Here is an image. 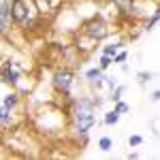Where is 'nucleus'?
<instances>
[{"instance_id":"obj_1","label":"nucleus","mask_w":160,"mask_h":160,"mask_svg":"<svg viewBox=\"0 0 160 160\" xmlns=\"http://www.w3.org/2000/svg\"><path fill=\"white\" fill-rule=\"evenodd\" d=\"M37 15L34 0H13L11 4V17L17 24H32V17Z\"/></svg>"},{"instance_id":"obj_2","label":"nucleus","mask_w":160,"mask_h":160,"mask_svg":"<svg viewBox=\"0 0 160 160\" xmlns=\"http://www.w3.org/2000/svg\"><path fill=\"white\" fill-rule=\"evenodd\" d=\"M86 34L90 38H102L107 34V26H105V22H100V19H92L86 26Z\"/></svg>"},{"instance_id":"obj_3","label":"nucleus","mask_w":160,"mask_h":160,"mask_svg":"<svg viewBox=\"0 0 160 160\" xmlns=\"http://www.w3.org/2000/svg\"><path fill=\"white\" fill-rule=\"evenodd\" d=\"M71 83H73V73H68V71H60V73H56V77H53V86H56V90H60V92H68Z\"/></svg>"},{"instance_id":"obj_4","label":"nucleus","mask_w":160,"mask_h":160,"mask_svg":"<svg viewBox=\"0 0 160 160\" xmlns=\"http://www.w3.org/2000/svg\"><path fill=\"white\" fill-rule=\"evenodd\" d=\"M11 9H9V4L4 2V4H0V32H7L9 28H11Z\"/></svg>"},{"instance_id":"obj_5","label":"nucleus","mask_w":160,"mask_h":160,"mask_svg":"<svg viewBox=\"0 0 160 160\" xmlns=\"http://www.w3.org/2000/svg\"><path fill=\"white\" fill-rule=\"evenodd\" d=\"M96 122V118H94V113H90V115H79L77 118V124H75V128L79 130V132H88L92 126Z\"/></svg>"},{"instance_id":"obj_6","label":"nucleus","mask_w":160,"mask_h":160,"mask_svg":"<svg viewBox=\"0 0 160 160\" xmlns=\"http://www.w3.org/2000/svg\"><path fill=\"white\" fill-rule=\"evenodd\" d=\"M2 75H4V81L13 83V81H17V79H19V68H17L13 62H7V66H4Z\"/></svg>"},{"instance_id":"obj_7","label":"nucleus","mask_w":160,"mask_h":160,"mask_svg":"<svg viewBox=\"0 0 160 160\" xmlns=\"http://www.w3.org/2000/svg\"><path fill=\"white\" fill-rule=\"evenodd\" d=\"M88 79L100 83V79H102V68H90V71H88Z\"/></svg>"},{"instance_id":"obj_8","label":"nucleus","mask_w":160,"mask_h":160,"mask_svg":"<svg viewBox=\"0 0 160 160\" xmlns=\"http://www.w3.org/2000/svg\"><path fill=\"white\" fill-rule=\"evenodd\" d=\"M118 118H120V113H118V111L113 109V111H109V113H107V115H105V124H115L118 122Z\"/></svg>"},{"instance_id":"obj_9","label":"nucleus","mask_w":160,"mask_h":160,"mask_svg":"<svg viewBox=\"0 0 160 160\" xmlns=\"http://www.w3.org/2000/svg\"><path fill=\"white\" fill-rule=\"evenodd\" d=\"M98 148L102 149V152H109V149H111V139H109V137H102V139L98 141Z\"/></svg>"},{"instance_id":"obj_10","label":"nucleus","mask_w":160,"mask_h":160,"mask_svg":"<svg viewBox=\"0 0 160 160\" xmlns=\"http://www.w3.org/2000/svg\"><path fill=\"white\" fill-rule=\"evenodd\" d=\"M9 120H11V113H9L7 107H2V109H0V124H7Z\"/></svg>"},{"instance_id":"obj_11","label":"nucleus","mask_w":160,"mask_h":160,"mask_svg":"<svg viewBox=\"0 0 160 160\" xmlns=\"http://www.w3.org/2000/svg\"><path fill=\"white\" fill-rule=\"evenodd\" d=\"M15 102H17V94H9V96L4 98V107H7V109H11Z\"/></svg>"},{"instance_id":"obj_12","label":"nucleus","mask_w":160,"mask_h":160,"mask_svg":"<svg viewBox=\"0 0 160 160\" xmlns=\"http://www.w3.org/2000/svg\"><path fill=\"white\" fill-rule=\"evenodd\" d=\"M118 47H122V45H107L102 53H105V56H115V51H118Z\"/></svg>"},{"instance_id":"obj_13","label":"nucleus","mask_w":160,"mask_h":160,"mask_svg":"<svg viewBox=\"0 0 160 160\" xmlns=\"http://www.w3.org/2000/svg\"><path fill=\"white\" fill-rule=\"evenodd\" d=\"M111 62H113V60H111V56H102V58H100V68H107Z\"/></svg>"},{"instance_id":"obj_14","label":"nucleus","mask_w":160,"mask_h":160,"mask_svg":"<svg viewBox=\"0 0 160 160\" xmlns=\"http://www.w3.org/2000/svg\"><path fill=\"white\" fill-rule=\"evenodd\" d=\"M156 22H158V13H154V17L149 19V24H148V30H152V28L156 26Z\"/></svg>"},{"instance_id":"obj_15","label":"nucleus","mask_w":160,"mask_h":160,"mask_svg":"<svg viewBox=\"0 0 160 160\" xmlns=\"http://www.w3.org/2000/svg\"><path fill=\"white\" fill-rule=\"evenodd\" d=\"M141 141H143V139H141V137H139V135L130 137V145H141Z\"/></svg>"},{"instance_id":"obj_16","label":"nucleus","mask_w":160,"mask_h":160,"mask_svg":"<svg viewBox=\"0 0 160 160\" xmlns=\"http://www.w3.org/2000/svg\"><path fill=\"white\" fill-rule=\"evenodd\" d=\"M115 111H118V113H122V111H128V107H126L124 102H118V107H115Z\"/></svg>"},{"instance_id":"obj_17","label":"nucleus","mask_w":160,"mask_h":160,"mask_svg":"<svg viewBox=\"0 0 160 160\" xmlns=\"http://www.w3.org/2000/svg\"><path fill=\"white\" fill-rule=\"evenodd\" d=\"M139 81H141V83L149 81V73H148V75H145V73H141V75H139Z\"/></svg>"},{"instance_id":"obj_18","label":"nucleus","mask_w":160,"mask_h":160,"mask_svg":"<svg viewBox=\"0 0 160 160\" xmlns=\"http://www.w3.org/2000/svg\"><path fill=\"white\" fill-rule=\"evenodd\" d=\"M124 60H126V51H122V53L115 56V62H124Z\"/></svg>"}]
</instances>
